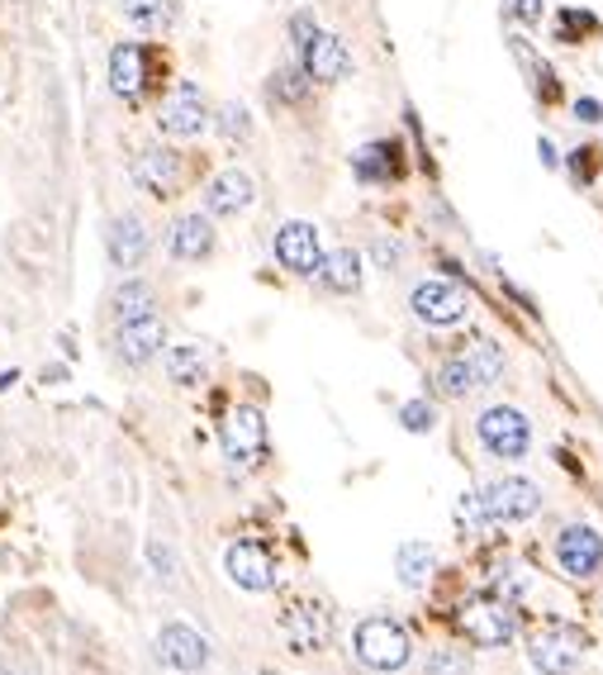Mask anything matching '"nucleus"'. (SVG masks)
Segmentation results:
<instances>
[{"instance_id": "f257e3e1", "label": "nucleus", "mask_w": 603, "mask_h": 675, "mask_svg": "<svg viewBox=\"0 0 603 675\" xmlns=\"http://www.w3.org/2000/svg\"><path fill=\"white\" fill-rule=\"evenodd\" d=\"M476 433H480L484 452L500 462H518L522 452L532 447V424H528V414L514 405H490L476 419Z\"/></svg>"}, {"instance_id": "f03ea898", "label": "nucleus", "mask_w": 603, "mask_h": 675, "mask_svg": "<svg viewBox=\"0 0 603 675\" xmlns=\"http://www.w3.org/2000/svg\"><path fill=\"white\" fill-rule=\"evenodd\" d=\"M157 128H162L167 138H200L209 128V106H205L200 86L176 82L172 90H167L162 106H157Z\"/></svg>"}, {"instance_id": "7ed1b4c3", "label": "nucleus", "mask_w": 603, "mask_h": 675, "mask_svg": "<svg viewBox=\"0 0 603 675\" xmlns=\"http://www.w3.org/2000/svg\"><path fill=\"white\" fill-rule=\"evenodd\" d=\"M480 504L490 524H522V518H532L542 510V490L522 476H500L480 490Z\"/></svg>"}, {"instance_id": "20e7f679", "label": "nucleus", "mask_w": 603, "mask_h": 675, "mask_svg": "<svg viewBox=\"0 0 603 675\" xmlns=\"http://www.w3.org/2000/svg\"><path fill=\"white\" fill-rule=\"evenodd\" d=\"M357 656L371 671H399L409 661V633L390 618H366L357 628Z\"/></svg>"}, {"instance_id": "39448f33", "label": "nucleus", "mask_w": 603, "mask_h": 675, "mask_svg": "<svg viewBox=\"0 0 603 675\" xmlns=\"http://www.w3.org/2000/svg\"><path fill=\"white\" fill-rule=\"evenodd\" d=\"M134 181L157 200H176L186 191V158L172 148H143L134 158Z\"/></svg>"}, {"instance_id": "423d86ee", "label": "nucleus", "mask_w": 603, "mask_h": 675, "mask_svg": "<svg viewBox=\"0 0 603 675\" xmlns=\"http://www.w3.org/2000/svg\"><path fill=\"white\" fill-rule=\"evenodd\" d=\"M409 309L423 323H432V329H452V323L466 319L470 300L456 281H418L414 295H409Z\"/></svg>"}, {"instance_id": "0eeeda50", "label": "nucleus", "mask_w": 603, "mask_h": 675, "mask_svg": "<svg viewBox=\"0 0 603 675\" xmlns=\"http://www.w3.org/2000/svg\"><path fill=\"white\" fill-rule=\"evenodd\" d=\"M462 628H466V638L476 647H504L508 638H514V628H518L514 604H508V600H470L462 609Z\"/></svg>"}, {"instance_id": "6e6552de", "label": "nucleus", "mask_w": 603, "mask_h": 675, "mask_svg": "<svg viewBox=\"0 0 603 675\" xmlns=\"http://www.w3.org/2000/svg\"><path fill=\"white\" fill-rule=\"evenodd\" d=\"M261 452H267V419L253 405H238L224 424V457L233 466H257Z\"/></svg>"}, {"instance_id": "1a4fd4ad", "label": "nucleus", "mask_w": 603, "mask_h": 675, "mask_svg": "<svg viewBox=\"0 0 603 675\" xmlns=\"http://www.w3.org/2000/svg\"><path fill=\"white\" fill-rule=\"evenodd\" d=\"M276 262L295 277H313L323 262V243H319V229L305 224V219H291V224L276 229Z\"/></svg>"}, {"instance_id": "9d476101", "label": "nucleus", "mask_w": 603, "mask_h": 675, "mask_svg": "<svg viewBox=\"0 0 603 675\" xmlns=\"http://www.w3.org/2000/svg\"><path fill=\"white\" fill-rule=\"evenodd\" d=\"M299 68L309 72L313 86H337L352 72V53H347V44L337 34H323L319 29L305 48H299Z\"/></svg>"}, {"instance_id": "9b49d317", "label": "nucleus", "mask_w": 603, "mask_h": 675, "mask_svg": "<svg viewBox=\"0 0 603 675\" xmlns=\"http://www.w3.org/2000/svg\"><path fill=\"white\" fill-rule=\"evenodd\" d=\"M224 570H229V580L238 590H271L276 586V562H271V552L261 548V542H233V548L224 552Z\"/></svg>"}, {"instance_id": "f8f14e48", "label": "nucleus", "mask_w": 603, "mask_h": 675, "mask_svg": "<svg viewBox=\"0 0 603 675\" xmlns=\"http://www.w3.org/2000/svg\"><path fill=\"white\" fill-rule=\"evenodd\" d=\"M556 562H561L566 576L589 580L603 566V538L594 533V528H584V524L561 528V533H556Z\"/></svg>"}, {"instance_id": "ddd939ff", "label": "nucleus", "mask_w": 603, "mask_h": 675, "mask_svg": "<svg viewBox=\"0 0 603 675\" xmlns=\"http://www.w3.org/2000/svg\"><path fill=\"white\" fill-rule=\"evenodd\" d=\"M352 172H357L361 186H390V181L404 176V148L395 138L366 143V148L352 152Z\"/></svg>"}, {"instance_id": "4468645a", "label": "nucleus", "mask_w": 603, "mask_h": 675, "mask_svg": "<svg viewBox=\"0 0 603 675\" xmlns=\"http://www.w3.org/2000/svg\"><path fill=\"white\" fill-rule=\"evenodd\" d=\"M253 200H257V181L247 176L243 167H229V172H219V176L205 186V214H214V219L243 214Z\"/></svg>"}, {"instance_id": "2eb2a0df", "label": "nucleus", "mask_w": 603, "mask_h": 675, "mask_svg": "<svg viewBox=\"0 0 603 675\" xmlns=\"http://www.w3.org/2000/svg\"><path fill=\"white\" fill-rule=\"evenodd\" d=\"M167 248H172V257H181V262H200V257L214 253V214H181L172 233H167Z\"/></svg>"}, {"instance_id": "dca6fc26", "label": "nucleus", "mask_w": 603, "mask_h": 675, "mask_svg": "<svg viewBox=\"0 0 603 675\" xmlns=\"http://www.w3.org/2000/svg\"><path fill=\"white\" fill-rule=\"evenodd\" d=\"M157 652H162V661L176 671H205L209 642L195 628H186V623H167L162 638H157Z\"/></svg>"}, {"instance_id": "f3484780", "label": "nucleus", "mask_w": 603, "mask_h": 675, "mask_svg": "<svg viewBox=\"0 0 603 675\" xmlns=\"http://www.w3.org/2000/svg\"><path fill=\"white\" fill-rule=\"evenodd\" d=\"M580 647H584L580 633L552 628V633H542V638L532 642V666L542 675H570L575 661H580Z\"/></svg>"}, {"instance_id": "a211bd4d", "label": "nucleus", "mask_w": 603, "mask_h": 675, "mask_svg": "<svg viewBox=\"0 0 603 675\" xmlns=\"http://www.w3.org/2000/svg\"><path fill=\"white\" fill-rule=\"evenodd\" d=\"M110 90L120 100H138L148 90V58L138 44H114L110 53Z\"/></svg>"}, {"instance_id": "6ab92c4d", "label": "nucleus", "mask_w": 603, "mask_h": 675, "mask_svg": "<svg viewBox=\"0 0 603 675\" xmlns=\"http://www.w3.org/2000/svg\"><path fill=\"white\" fill-rule=\"evenodd\" d=\"M167 343V329L157 315H143V319H128L120 323V357L134 361V367H143V361H152L157 353H162Z\"/></svg>"}, {"instance_id": "aec40b11", "label": "nucleus", "mask_w": 603, "mask_h": 675, "mask_svg": "<svg viewBox=\"0 0 603 675\" xmlns=\"http://www.w3.org/2000/svg\"><path fill=\"white\" fill-rule=\"evenodd\" d=\"M148 248H152V238H148V224H143L138 214H120L110 224V262L114 267L134 271L143 257H148Z\"/></svg>"}, {"instance_id": "412c9836", "label": "nucleus", "mask_w": 603, "mask_h": 675, "mask_svg": "<svg viewBox=\"0 0 603 675\" xmlns=\"http://www.w3.org/2000/svg\"><path fill=\"white\" fill-rule=\"evenodd\" d=\"M328 291H337V295H352L361 285V257L352 253V248H333V253H323V262L319 271H313Z\"/></svg>"}, {"instance_id": "4be33fe9", "label": "nucleus", "mask_w": 603, "mask_h": 675, "mask_svg": "<svg viewBox=\"0 0 603 675\" xmlns=\"http://www.w3.org/2000/svg\"><path fill=\"white\" fill-rule=\"evenodd\" d=\"M285 638H291L295 652H313V647H323L328 614H323V609H295V614L285 618Z\"/></svg>"}, {"instance_id": "5701e85b", "label": "nucleus", "mask_w": 603, "mask_h": 675, "mask_svg": "<svg viewBox=\"0 0 603 675\" xmlns=\"http://www.w3.org/2000/svg\"><path fill=\"white\" fill-rule=\"evenodd\" d=\"M267 90H271V100H281V106H305L313 82H309V72L299 68V62H285L281 72H271V86Z\"/></svg>"}, {"instance_id": "b1692460", "label": "nucleus", "mask_w": 603, "mask_h": 675, "mask_svg": "<svg viewBox=\"0 0 603 675\" xmlns=\"http://www.w3.org/2000/svg\"><path fill=\"white\" fill-rule=\"evenodd\" d=\"M120 10H124L128 24H138V29H148V34L167 29V24L176 20V5H172V0H120Z\"/></svg>"}, {"instance_id": "393cba45", "label": "nucleus", "mask_w": 603, "mask_h": 675, "mask_svg": "<svg viewBox=\"0 0 603 675\" xmlns=\"http://www.w3.org/2000/svg\"><path fill=\"white\" fill-rule=\"evenodd\" d=\"M432 566H438V556H432L428 542H404V548L395 552V570L404 586H423V580L432 576Z\"/></svg>"}, {"instance_id": "a878e982", "label": "nucleus", "mask_w": 603, "mask_h": 675, "mask_svg": "<svg viewBox=\"0 0 603 675\" xmlns=\"http://www.w3.org/2000/svg\"><path fill=\"white\" fill-rule=\"evenodd\" d=\"M114 315H120V323L143 319V315H157V291H152L148 281H124L120 295H114Z\"/></svg>"}, {"instance_id": "bb28decb", "label": "nucleus", "mask_w": 603, "mask_h": 675, "mask_svg": "<svg viewBox=\"0 0 603 675\" xmlns=\"http://www.w3.org/2000/svg\"><path fill=\"white\" fill-rule=\"evenodd\" d=\"M167 376H172L176 385H200V376H205V353H200L195 343L167 347Z\"/></svg>"}, {"instance_id": "cd10ccee", "label": "nucleus", "mask_w": 603, "mask_h": 675, "mask_svg": "<svg viewBox=\"0 0 603 675\" xmlns=\"http://www.w3.org/2000/svg\"><path fill=\"white\" fill-rule=\"evenodd\" d=\"M438 385H442V395H452V400H462V395H470V391H480V381H476V371H470L466 353L442 361V367H438Z\"/></svg>"}, {"instance_id": "c85d7f7f", "label": "nucleus", "mask_w": 603, "mask_h": 675, "mask_svg": "<svg viewBox=\"0 0 603 675\" xmlns=\"http://www.w3.org/2000/svg\"><path fill=\"white\" fill-rule=\"evenodd\" d=\"M466 361H470V371H476L480 385L500 381V371H504V353H500L494 343H470V347H466Z\"/></svg>"}, {"instance_id": "c756f323", "label": "nucleus", "mask_w": 603, "mask_h": 675, "mask_svg": "<svg viewBox=\"0 0 603 675\" xmlns=\"http://www.w3.org/2000/svg\"><path fill=\"white\" fill-rule=\"evenodd\" d=\"M599 29V20L589 15V10H561L556 15V38L561 44H580L584 34H594Z\"/></svg>"}, {"instance_id": "7c9ffc66", "label": "nucleus", "mask_w": 603, "mask_h": 675, "mask_svg": "<svg viewBox=\"0 0 603 675\" xmlns=\"http://www.w3.org/2000/svg\"><path fill=\"white\" fill-rule=\"evenodd\" d=\"M219 134H224L229 143H238L253 134V114H247V106H238V100H224L219 106Z\"/></svg>"}, {"instance_id": "2f4dec72", "label": "nucleus", "mask_w": 603, "mask_h": 675, "mask_svg": "<svg viewBox=\"0 0 603 675\" xmlns=\"http://www.w3.org/2000/svg\"><path fill=\"white\" fill-rule=\"evenodd\" d=\"M399 424L409 428V433H428V428L438 424V414H432L428 400H409V405H399Z\"/></svg>"}, {"instance_id": "473e14b6", "label": "nucleus", "mask_w": 603, "mask_h": 675, "mask_svg": "<svg viewBox=\"0 0 603 675\" xmlns=\"http://www.w3.org/2000/svg\"><path fill=\"white\" fill-rule=\"evenodd\" d=\"M466 666H470L466 652H438L428 661V675H466Z\"/></svg>"}, {"instance_id": "72a5a7b5", "label": "nucleus", "mask_w": 603, "mask_h": 675, "mask_svg": "<svg viewBox=\"0 0 603 675\" xmlns=\"http://www.w3.org/2000/svg\"><path fill=\"white\" fill-rule=\"evenodd\" d=\"M313 34H319V20H313L309 15V10H299V15L291 20V44H295V53H299V48H305L309 44V38Z\"/></svg>"}, {"instance_id": "f704fd0d", "label": "nucleus", "mask_w": 603, "mask_h": 675, "mask_svg": "<svg viewBox=\"0 0 603 675\" xmlns=\"http://www.w3.org/2000/svg\"><path fill=\"white\" fill-rule=\"evenodd\" d=\"M575 120H580V124H599V120H603V106H599L594 96L575 100Z\"/></svg>"}, {"instance_id": "c9c22d12", "label": "nucleus", "mask_w": 603, "mask_h": 675, "mask_svg": "<svg viewBox=\"0 0 603 675\" xmlns=\"http://www.w3.org/2000/svg\"><path fill=\"white\" fill-rule=\"evenodd\" d=\"M514 15L522 24H542V0H514Z\"/></svg>"}, {"instance_id": "e433bc0d", "label": "nucleus", "mask_w": 603, "mask_h": 675, "mask_svg": "<svg viewBox=\"0 0 603 675\" xmlns=\"http://www.w3.org/2000/svg\"><path fill=\"white\" fill-rule=\"evenodd\" d=\"M570 167H575V176H580V181H589V172H594V158H599V152L594 148H580V152H570Z\"/></svg>"}, {"instance_id": "4c0bfd02", "label": "nucleus", "mask_w": 603, "mask_h": 675, "mask_svg": "<svg viewBox=\"0 0 603 675\" xmlns=\"http://www.w3.org/2000/svg\"><path fill=\"white\" fill-rule=\"evenodd\" d=\"M537 152H542V167H546V172H556V167H561L556 148H552V138H542V143H537Z\"/></svg>"}, {"instance_id": "58836bf2", "label": "nucleus", "mask_w": 603, "mask_h": 675, "mask_svg": "<svg viewBox=\"0 0 603 675\" xmlns=\"http://www.w3.org/2000/svg\"><path fill=\"white\" fill-rule=\"evenodd\" d=\"M376 257H380V262H385V267H390V262H395V257H399V253H395V248H390V243H376Z\"/></svg>"}]
</instances>
